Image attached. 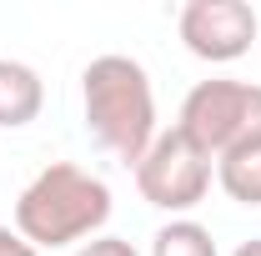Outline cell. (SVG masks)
Listing matches in <instances>:
<instances>
[{"label": "cell", "instance_id": "277c9868", "mask_svg": "<svg viewBox=\"0 0 261 256\" xmlns=\"http://www.w3.org/2000/svg\"><path fill=\"white\" fill-rule=\"evenodd\" d=\"M136 191L146 206L156 211H196L206 191H211V156H201L191 141L181 136V126L171 131H156L151 151L136 161Z\"/></svg>", "mask_w": 261, "mask_h": 256}, {"label": "cell", "instance_id": "7a4b0ae2", "mask_svg": "<svg viewBox=\"0 0 261 256\" xmlns=\"http://www.w3.org/2000/svg\"><path fill=\"white\" fill-rule=\"evenodd\" d=\"M111 221V186L75 161H50L25 191L15 196V231L35 251H56L96 236Z\"/></svg>", "mask_w": 261, "mask_h": 256}, {"label": "cell", "instance_id": "30bf717a", "mask_svg": "<svg viewBox=\"0 0 261 256\" xmlns=\"http://www.w3.org/2000/svg\"><path fill=\"white\" fill-rule=\"evenodd\" d=\"M0 256H40V251H35V246L25 241V236H20V231L0 226Z\"/></svg>", "mask_w": 261, "mask_h": 256}, {"label": "cell", "instance_id": "5b68a950", "mask_svg": "<svg viewBox=\"0 0 261 256\" xmlns=\"http://www.w3.org/2000/svg\"><path fill=\"white\" fill-rule=\"evenodd\" d=\"M176 31L196 61L226 65V61H241L256 45L261 20L246 0H186L176 15Z\"/></svg>", "mask_w": 261, "mask_h": 256}, {"label": "cell", "instance_id": "3957f363", "mask_svg": "<svg viewBox=\"0 0 261 256\" xmlns=\"http://www.w3.org/2000/svg\"><path fill=\"white\" fill-rule=\"evenodd\" d=\"M181 136L211 161H221L231 146L261 141V86L231 75L191 86L181 100Z\"/></svg>", "mask_w": 261, "mask_h": 256}, {"label": "cell", "instance_id": "ba28073f", "mask_svg": "<svg viewBox=\"0 0 261 256\" xmlns=\"http://www.w3.org/2000/svg\"><path fill=\"white\" fill-rule=\"evenodd\" d=\"M151 256H216V236L191 216H176L151 236Z\"/></svg>", "mask_w": 261, "mask_h": 256}, {"label": "cell", "instance_id": "6da1fadb", "mask_svg": "<svg viewBox=\"0 0 261 256\" xmlns=\"http://www.w3.org/2000/svg\"><path fill=\"white\" fill-rule=\"evenodd\" d=\"M81 111H86V131L136 171V161L156 141V91L146 65L116 50L96 56L81 70Z\"/></svg>", "mask_w": 261, "mask_h": 256}, {"label": "cell", "instance_id": "52a82bcc", "mask_svg": "<svg viewBox=\"0 0 261 256\" xmlns=\"http://www.w3.org/2000/svg\"><path fill=\"white\" fill-rule=\"evenodd\" d=\"M216 181L236 206H261V141L231 146L226 156L216 161Z\"/></svg>", "mask_w": 261, "mask_h": 256}, {"label": "cell", "instance_id": "8fae6325", "mask_svg": "<svg viewBox=\"0 0 261 256\" xmlns=\"http://www.w3.org/2000/svg\"><path fill=\"white\" fill-rule=\"evenodd\" d=\"M231 256H261V236H251V241H241Z\"/></svg>", "mask_w": 261, "mask_h": 256}, {"label": "cell", "instance_id": "9c48e42d", "mask_svg": "<svg viewBox=\"0 0 261 256\" xmlns=\"http://www.w3.org/2000/svg\"><path fill=\"white\" fill-rule=\"evenodd\" d=\"M75 256H141V251L130 246L126 236H91V241H86Z\"/></svg>", "mask_w": 261, "mask_h": 256}, {"label": "cell", "instance_id": "8992f818", "mask_svg": "<svg viewBox=\"0 0 261 256\" xmlns=\"http://www.w3.org/2000/svg\"><path fill=\"white\" fill-rule=\"evenodd\" d=\"M40 106H45V81H40V70L5 56V61H0V126L5 131L31 126L35 116H40Z\"/></svg>", "mask_w": 261, "mask_h": 256}]
</instances>
